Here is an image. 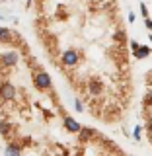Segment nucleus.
Instances as JSON below:
<instances>
[{
    "label": "nucleus",
    "instance_id": "nucleus-2",
    "mask_svg": "<svg viewBox=\"0 0 152 156\" xmlns=\"http://www.w3.org/2000/svg\"><path fill=\"white\" fill-rule=\"evenodd\" d=\"M61 61H62V65L65 66H76L78 65V61H80V55H78L76 51H72V49H68V51L62 53V57H61Z\"/></svg>",
    "mask_w": 152,
    "mask_h": 156
},
{
    "label": "nucleus",
    "instance_id": "nucleus-8",
    "mask_svg": "<svg viewBox=\"0 0 152 156\" xmlns=\"http://www.w3.org/2000/svg\"><path fill=\"white\" fill-rule=\"evenodd\" d=\"M78 135H80V140H90L96 133L92 129H80V133H78Z\"/></svg>",
    "mask_w": 152,
    "mask_h": 156
},
{
    "label": "nucleus",
    "instance_id": "nucleus-10",
    "mask_svg": "<svg viewBox=\"0 0 152 156\" xmlns=\"http://www.w3.org/2000/svg\"><path fill=\"white\" fill-rule=\"evenodd\" d=\"M8 133H10V123L0 121V135H8Z\"/></svg>",
    "mask_w": 152,
    "mask_h": 156
},
{
    "label": "nucleus",
    "instance_id": "nucleus-3",
    "mask_svg": "<svg viewBox=\"0 0 152 156\" xmlns=\"http://www.w3.org/2000/svg\"><path fill=\"white\" fill-rule=\"evenodd\" d=\"M14 98H16V88L10 84V82H2V84H0V100L10 101V100H14Z\"/></svg>",
    "mask_w": 152,
    "mask_h": 156
},
{
    "label": "nucleus",
    "instance_id": "nucleus-1",
    "mask_svg": "<svg viewBox=\"0 0 152 156\" xmlns=\"http://www.w3.org/2000/svg\"><path fill=\"white\" fill-rule=\"evenodd\" d=\"M33 84H35V88H39V90H49V88H51V76H49L47 72H37V74L33 76Z\"/></svg>",
    "mask_w": 152,
    "mask_h": 156
},
{
    "label": "nucleus",
    "instance_id": "nucleus-4",
    "mask_svg": "<svg viewBox=\"0 0 152 156\" xmlns=\"http://www.w3.org/2000/svg\"><path fill=\"white\" fill-rule=\"evenodd\" d=\"M65 127H66V131H70V133H80V129H82V127L78 125V121L72 119V117H65Z\"/></svg>",
    "mask_w": 152,
    "mask_h": 156
},
{
    "label": "nucleus",
    "instance_id": "nucleus-18",
    "mask_svg": "<svg viewBox=\"0 0 152 156\" xmlns=\"http://www.w3.org/2000/svg\"><path fill=\"white\" fill-rule=\"evenodd\" d=\"M148 101H152V90L148 92Z\"/></svg>",
    "mask_w": 152,
    "mask_h": 156
},
{
    "label": "nucleus",
    "instance_id": "nucleus-14",
    "mask_svg": "<svg viewBox=\"0 0 152 156\" xmlns=\"http://www.w3.org/2000/svg\"><path fill=\"white\" fill-rule=\"evenodd\" d=\"M135 139H136V140L140 139V127H139V125L135 127Z\"/></svg>",
    "mask_w": 152,
    "mask_h": 156
},
{
    "label": "nucleus",
    "instance_id": "nucleus-16",
    "mask_svg": "<svg viewBox=\"0 0 152 156\" xmlns=\"http://www.w3.org/2000/svg\"><path fill=\"white\" fill-rule=\"evenodd\" d=\"M144 22H146V27H148V29H150V31H152V22H150V20H148V18H144Z\"/></svg>",
    "mask_w": 152,
    "mask_h": 156
},
{
    "label": "nucleus",
    "instance_id": "nucleus-7",
    "mask_svg": "<svg viewBox=\"0 0 152 156\" xmlns=\"http://www.w3.org/2000/svg\"><path fill=\"white\" fill-rule=\"evenodd\" d=\"M148 55H150V49H148V47H143V45H140V47L135 51V57L139 58V61H140V58H146Z\"/></svg>",
    "mask_w": 152,
    "mask_h": 156
},
{
    "label": "nucleus",
    "instance_id": "nucleus-19",
    "mask_svg": "<svg viewBox=\"0 0 152 156\" xmlns=\"http://www.w3.org/2000/svg\"><path fill=\"white\" fill-rule=\"evenodd\" d=\"M150 43H152V33H150Z\"/></svg>",
    "mask_w": 152,
    "mask_h": 156
},
{
    "label": "nucleus",
    "instance_id": "nucleus-13",
    "mask_svg": "<svg viewBox=\"0 0 152 156\" xmlns=\"http://www.w3.org/2000/svg\"><path fill=\"white\" fill-rule=\"evenodd\" d=\"M74 105H76V109H78V111H84V105H82V101H80V100H76V101H74Z\"/></svg>",
    "mask_w": 152,
    "mask_h": 156
},
{
    "label": "nucleus",
    "instance_id": "nucleus-9",
    "mask_svg": "<svg viewBox=\"0 0 152 156\" xmlns=\"http://www.w3.org/2000/svg\"><path fill=\"white\" fill-rule=\"evenodd\" d=\"M100 90H101V84L96 82V80H92L90 82V92H92V94H100Z\"/></svg>",
    "mask_w": 152,
    "mask_h": 156
},
{
    "label": "nucleus",
    "instance_id": "nucleus-12",
    "mask_svg": "<svg viewBox=\"0 0 152 156\" xmlns=\"http://www.w3.org/2000/svg\"><path fill=\"white\" fill-rule=\"evenodd\" d=\"M140 12H143V16H144V18H148V8H146L144 4H140Z\"/></svg>",
    "mask_w": 152,
    "mask_h": 156
},
{
    "label": "nucleus",
    "instance_id": "nucleus-17",
    "mask_svg": "<svg viewBox=\"0 0 152 156\" xmlns=\"http://www.w3.org/2000/svg\"><path fill=\"white\" fill-rule=\"evenodd\" d=\"M148 133H150V135H152V119H150V121H148Z\"/></svg>",
    "mask_w": 152,
    "mask_h": 156
},
{
    "label": "nucleus",
    "instance_id": "nucleus-5",
    "mask_svg": "<svg viewBox=\"0 0 152 156\" xmlns=\"http://www.w3.org/2000/svg\"><path fill=\"white\" fill-rule=\"evenodd\" d=\"M18 58H19L18 53H6V55H2V62L6 66H14L18 62Z\"/></svg>",
    "mask_w": 152,
    "mask_h": 156
},
{
    "label": "nucleus",
    "instance_id": "nucleus-15",
    "mask_svg": "<svg viewBox=\"0 0 152 156\" xmlns=\"http://www.w3.org/2000/svg\"><path fill=\"white\" fill-rule=\"evenodd\" d=\"M139 47H140V45H139V41H131V49H133V53H135Z\"/></svg>",
    "mask_w": 152,
    "mask_h": 156
},
{
    "label": "nucleus",
    "instance_id": "nucleus-20",
    "mask_svg": "<svg viewBox=\"0 0 152 156\" xmlns=\"http://www.w3.org/2000/svg\"><path fill=\"white\" fill-rule=\"evenodd\" d=\"M0 2H6V0H0Z\"/></svg>",
    "mask_w": 152,
    "mask_h": 156
},
{
    "label": "nucleus",
    "instance_id": "nucleus-11",
    "mask_svg": "<svg viewBox=\"0 0 152 156\" xmlns=\"http://www.w3.org/2000/svg\"><path fill=\"white\" fill-rule=\"evenodd\" d=\"M19 150H22L19 146H8L6 152H8V154H19Z\"/></svg>",
    "mask_w": 152,
    "mask_h": 156
},
{
    "label": "nucleus",
    "instance_id": "nucleus-6",
    "mask_svg": "<svg viewBox=\"0 0 152 156\" xmlns=\"http://www.w3.org/2000/svg\"><path fill=\"white\" fill-rule=\"evenodd\" d=\"M12 41V33L6 27H0V43H10Z\"/></svg>",
    "mask_w": 152,
    "mask_h": 156
}]
</instances>
